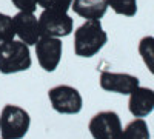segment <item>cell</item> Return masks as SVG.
Returning <instances> with one entry per match:
<instances>
[{"label":"cell","instance_id":"obj_1","mask_svg":"<svg viewBox=\"0 0 154 139\" xmlns=\"http://www.w3.org/2000/svg\"><path fill=\"white\" fill-rule=\"evenodd\" d=\"M108 42V34L99 19L85 20L74 31V53L79 57L89 59L102 51Z\"/></svg>","mask_w":154,"mask_h":139},{"label":"cell","instance_id":"obj_2","mask_svg":"<svg viewBox=\"0 0 154 139\" xmlns=\"http://www.w3.org/2000/svg\"><path fill=\"white\" fill-rule=\"evenodd\" d=\"M32 65L29 45L12 39L0 45V73L16 74L28 71Z\"/></svg>","mask_w":154,"mask_h":139},{"label":"cell","instance_id":"obj_3","mask_svg":"<svg viewBox=\"0 0 154 139\" xmlns=\"http://www.w3.org/2000/svg\"><path fill=\"white\" fill-rule=\"evenodd\" d=\"M31 127L29 113L19 107L6 104L0 111V136L3 139H23Z\"/></svg>","mask_w":154,"mask_h":139},{"label":"cell","instance_id":"obj_4","mask_svg":"<svg viewBox=\"0 0 154 139\" xmlns=\"http://www.w3.org/2000/svg\"><path fill=\"white\" fill-rule=\"evenodd\" d=\"M48 99L53 110L60 115H77L82 111L83 107L80 91L71 85H56L49 88Z\"/></svg>","mask_w":154,"mask_h":139},{"label":"cell","instance_id":"obj_5","mask_svg":"<svg viewBox=\"0 0 154 139\" xmlns=\"http://www.w3.org/2000/svg\"><path fill=\"white\" fill-rule=\"evenodd\" d=\"M88 130L93 139H120L123 127L117 113L112 110H105L96 113L89 119Z\"/></svg>","mask_w":154,"mask_h":139},{"label":"cell","instance_id":"obj_6","mask_svg":"<svg viewBox=\"0 0 154 139\" xmlns=\"http://www.w3.org/2000/svg\"><path fill=\"white\" fill-rule=\"evenodd\" d=\"M38 23H40L42 36L62 39L74 31V20L65 11L43 9L38 16Z\"/></svg>","mask_w":154,"mask_h":139},{"label":"cell","instance_id":"obj_7","mask_svg":"<svg viewBox=\"0 0 154 139\" xmlns=\"http://www.w3.org/2000/svg\"><path fill=\"white\" fill-rule=\"evenodd\" d=\"M34 46H35V56H37V62L40 65V68L46 73L56 71L63 54L62 39L42 36Z\"/></svg>","mask_w":154,"mask_h":139},{"label":"cell","instance_id":"obj_8","mask_svg":"<svg viewBox=\"0 0 154 139\" xmlns=\"http://www.w3.org/2000/svg\"><path fill=\"white\" fill-rule=\"evenodd\" d=\"M99 84H100L102 90H105L108 93L130 96L140 85V81L137 76L128 74V73H114V71L103 70V71H100Z\"/></svg>","mask_w":154,"mask_h":139},{"label":"cell","instance_id":"obj_9","mask_svg":"<svg viewBox=\"0 0 154 139\" xmlns=\"http://www.w3.org/2000/svg\"><path fill=\"white\" fill-rule=\"evenodd\" d=\"M12 23H14V31L16 37L22 40L26 45H35L37 40L42 37V30L38 19L34 16V12H25L19 11L17 14L12 17Z\"/></svg>","mask_w":154,"mask_h":139},{"label":"cell","instance_id":"obj_10","mask_svg":"<svg viewBox=\"0 0 154 139\" xmlns=\"http://www.w3.org/2000/svg\"><path fill=\"white\" fill-rule=\"evenodd\" d=\"M128 110L134 118H146L154 111V90L148 87H137L130 94Z\"/></svg>","mask_w":154,"mask_h":139},{"label":"cell","instance_id":"obj_11","mask_svg":"<svg viewBox=\"0 0 154 139\" xmlns=\"http://www.w3.org/2000/svg\"><path fill=\"white\" fill-rule=\"evenodd\" d=\"M108 0H72L71 9L79 17L89 19H102L108 11Z\"/></svg>","mask_w":154,"mask_h":139},{"label":"cell","instance_id":"obj_12","mask_svg":"<svg viewBox=\"0 0 154 139\" xmlns=\"http://www.w3.org/2000/svg\"><path fill=\"white\" fill-rule=\"evenodd\" d=\"M149 128L143 118H136L122 130L120 139H149Z\"/></svg>","mask_w":154,"mask_h":139},{"label":"cell","instance_id":"obj_13","mask_svg":"<svg viewBox=\"0 0 154 139\" xmlns=\"http://www.w3.org/2000/svg\"><path fill=\"white\" fill-rule=\"evenodd\" d=\"M139 54L142 57L145 67L154 76V37L145 36L139 42Z\"/></svg>","mask_w":154,"mask_h":139},{"label":"cell","instance_id":"obj_14","mask_svg":"<svg viewBox=\"0 0 154 139\" xmlns=\"http://www.w3.org/2000/svg\"><path fill=\"white\" fill-rule=\"evenodd\" d=\"M108 6L119 16L133 17L137 14V0H108Z\"/></svg>","mask_w":154,"mask_h":139},{"label":"cell","instance_id":"obj_15","mask_svg":"<svg viewBox=\"0 0 154 139\" xmlns=\"http://www.w3.org/2000/svg\"><path fill=\"white\" fill-rule=\"evenodd\" d=\"M12 39H16L12 17L5 14V12H0V45Z\"/></svg>","mask_w":154,"mask_h":139},{"label":"cell","instance_id":"obj_16","mask_svg":"<svg viewBox=\"0 0 154 139\" xmlns=\"http://www.w3.org/2000/svg\"><path fill=\"white\" fill-rule=\"evenodd\" d=\"M38 6L42 9H51V11H65L71 9L72 0H37Z\"/></svg>","mask_w":154,"mask_h":139},{"label":"cell","instance_id":"obj_17","mask_svg":"<svg viewBox=\"0 0 154 139\" xmlns=\"http://www.w3.org/2000/svg\"><path fill=\"white\" fill-rule=\"evenodd\" d=\"M19 11H25V12H34L38 6L37 0H11Z\"/></svg>","mask_w":154,"mask_h":139},{"label":"cell","instance_id":"obj_18","mask_svg":"<svg viewBox=\"0 0 154 139\" xmlns=\"http://www.w3.org/2000/svg\"><path fill=\"white\" fill-rule=\"evenodd\" d=\"M0 139H3V137H0Z\"/></svg>","mask_w":154,"mask_h":139}]
</instances>
